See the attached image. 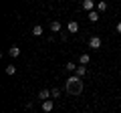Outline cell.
<instances>
[{
	"mask_svg": "<svg viewBox=\"0 0 121 113\" xmlns=\"http://www.w3.org/2000/svg\"><path fill=\"white\" fill-rule=\"evenodd\" d=\"M52 97H60V91H59V89H52Z\"/></svg>",
	"mask_w": 121,
	"mask_h": 113,
	"instance_id": "16",
	"label": "cell"
},
{
	"mask_svg": "<svg viewBox=\"0 0 121 113\" xmlns=\"http://www.w3.org/2000/svg\"><path fill=\"white\" fill-rule=\"evenodd\" d=\"M89 61H91V56L89 55H87V52H85V55H81V56H79V65H89Z\"/></svg>",
	"mask_w": 121,
	"mask_h": 113,
	"instance_id": "11",
	"label": "cell"
},
{
	"mask_svg": "<svg viewBox=\"0 0 121 113\" xmlns=\"http://www.w3.org/2000/svg\"><path fill=\"white\" fill-rule=\"evenodd\" d=\"M52 97V91H48V89H43V91H39V99L40 101H47Z\"/></svg>",
	"mask_w": 121,
	"mask_h": 113,
	"instance_id": "3",
	"label": "cell"
},
{
	"mask_svg": "<svg viewBox=\"0 0 121 113\" xmlns=\"http://www.w3.org/2000/svg\"><path fill=\"white\" fill-rule=\"evenodd\" d=\"M105 10H107V2H105V0L97 2V12H105Z\"/></svg>",
	"mask_w": 121,
	"mask_h": 113,
	"instance_id": "13",
	"label": "cell"
},
{
	"mask_svg": "<svg viewBox=\"0 0 121 113\" xmlns=\"http://www.w3.org/2000/svg\"><path fill=\"white\" fill-rule=\"evenodd\" d=\"M14 73H16V67H14V65H8V67H6V75H14Z\"/></svg>",
	"mask_w": 121,
	"mask_h": 113,
	"instance_id": "15",
	"label": "cell"
},
{
	"mask_svg": "<svg viewBox=\"0 0 121 113\" xmlns=\"http://www.w3.org/2000/svg\"><path fill=\"white\" fill-rule=\"evenodd\" d=\"M43 26H40V24H35V26H32V36H43Z\"/></svg>",
	"mask_w": 121,
	"mask_h": 113,
	"instance_id": "8",
	"label": "cell"
},
{
	"mask_svg": "<svg viewBox=\"0 0 121 113\" xmlns=\"http://www.w3.org/2000/svg\"><path fill=\"white\" fill-rule=\"evenodd\" d=\"M81 91H83V81H81V77L73 75V77L67 79V93H69V95L77 97V95H81Z\"/></svg>",
	"mask_w": 121,
	"mask_h": 113,
	"instance_id": "1",
	"label": "cell"
},
{
	"mask_svg": "<svg viewBox=\"0 0 121 113\" xmlns=\"http://www.w3.org/2000/svg\"><path fill=\"white\" fill-rule=\"evenodd\" d=\"M67 28H69V32H79V22L77 20H69Z\"/></svg>",
	"mask_w": 121,
	"mask_h": 113,
	"instance_id": "5",
	"label": "cell"
},
{
	"mask_svg": "<svg viewBox=\"0 0 121 113\" xmlns=\"http://www.w3.org/2000/svg\"><path fill=\"white\" fill-rule=\"evenodd\" d=\"M51 30L52 32H60V22L59 20H52L51 22Z\"/></svg>",
	"mask_w": 121,
	"mask_h": 113,
	"instance_id": "12",
	"label": "cell"
},
{
	"mask_svg": "<svg viewBox=\"0 0 121 113\" xmlns=\"http://www.w3.org/2000/svg\"><path fill=\"white\" fill-rule=\"evenodd\" d=\"M93 6H95V2H93V0H83V8H85L87 12H91V10H93Z\"/></svg>",
	"mask_w": 121,
	"mask_h": 113,
	"instance_id": "9",
	"label": "cell"
},
{
	"mask_svg": "<svg viewBox=\"0 0 121 113\" xmlns=\"http://www.w3.org/2000/svg\"><path fill=\"white\" fill-rule=\"evenodd\" d=\"M77 67H79L77 63H73V61H69V63H67V65H65V69H67V71H71V73H73V71H77Z\"/></svg>",
	"mask_w": 121,
	"mask_h": 113,
	"instance_id": "14",
	"label": "cell"
},
{
	"mask_svg": "<svg viewBox=\"0 0 121 113\" xmlns=\"http://www.w3.org/2000/svg\"><path fill=\"white\" fill-rule=\"evenodd\" d=\"M115 28H117V32H121V22H117V26H115Z\"/></svg>",
	"mask_w": 121,
	"mask_h": 113,
	"instance_id": "17",
	"label": "cell"
},
{
	"mask_svg": "<svg viewBox=\"0 0 121 113\" xmlns=\"http://www.w3.org/2000/svg\"><path fill=\"white\" fill-rule=\"evenodd\" d=\"M75 75L83 79V77L87 75V67H85V65H79V67H77V71H75Z\"/></svg>",
	"mask_w": 121,
	"mask_h": 113,
	"instance_id": "7",
	"label": "cell"
},
{
	"mask_svg": "<svg viewBox=\"0 0 121 113\" xmlns=\"http://www.w3.org/2000/svg\"><path fill=\"white\" fill-rule=\"evenodd\" d=\"M87 18H89L91 22H97V20H99V12H97V10H91V12L87 14Z\"/></svg>",
	"mask_w": 121,
	"mask_h": 113,
	"instance_id": "10",
	"label": "cell"
},
{
	"mask_svg": "<svg viewBox=\"0 0 121 113\" xmlns=\"http://www.w3.org/2000/svg\"><path fill=\"white\" fill-rule=\"evenodd\" d=\"M8 55H10V56H12V59H16V56H18V55H20V48H18V47H16V44H12V47H10V48H8Z\"/></svg>",
	"mask_w": 121,
	"mask_h": 113,
	"instance_id": "6",
	"label": "cell"
},
{
	"mask_svg": "<svg viewBox=\"0 0 121 113\" xmlns=\"http://www.w3.org/2000/svg\"><path fill=\"white\" fill-rule=\"evenodd\" d=\"M52 107H55V103H52L51 99L43 101V111H44V113H51V111H52Z\"/></svg>",
	"mask_w": 121,
	"mask_h": 113,
	"instance_id": "4",
	"label": "cell"
},
{
	"mask_svg": "<svg viewBox=\"0 0 121 113\" xmlns=\"http://www.w3.org/2000/svg\"><path fill=\"white\" fill-rule=\"evenodd\" d=\"M89 47L93 48V51H99V48H101V39H99V36H91V39H89Z\"/></svg>",
	"mask_w": 121,
	"mask_h": 113,
	"instance_id": "2",
	"label": "cell"
}]
</instances>
